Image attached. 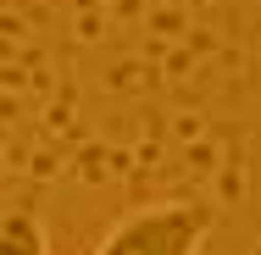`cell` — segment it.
Masks as SVG:
<instances>
[{
  "label": "cell",
  "instance_id": "1",
  "mask_svg": "<svg viewBox=\"0 0 261 255\" xmlns=\"http://www.w3.org/2000/svg\"><path fill=\"white\" fill-rule=\"evenodd\" d=\"M206 233H211V211L206 205L167 200V205H145V211L122 216L100 239L95 255H200Z\"/></svg>",
  "mask_w": 261,
  "mask_h": 255
},
{
  "label": "cell",
  "instance_id": "2",
  "mask_svg": "<svg viewBox=\"0 0 261 255\" xmlns=\"http://www.w3.org/2000/svg\"><path fill=\"white\" fill-rule=\"evenodd\" d=\"M0 255H50L34 211H0Z\"/></svg>",
  "mask_w": 261,
  "mask_h": 255
}]
</instances>
